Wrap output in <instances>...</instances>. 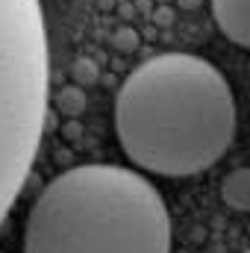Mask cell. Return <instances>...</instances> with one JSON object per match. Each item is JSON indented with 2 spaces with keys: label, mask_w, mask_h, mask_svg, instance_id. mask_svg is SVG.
I'll return each mask as SVG.
<instances>
[{
  "label": "cell",
  "mask_w": 250,
  "mask_h": 253,
  "mask_svg": "<svg viewBox=\"0 0 250 253\" xmlns=\"http://www.w3.org/2000/svg\"><path fill=\"white\" fill-rule=\"evenodd\" d=\"M115 132L141 171L159 177L200 174L233 144V88L215 65L200 56H153L121 83Z\"/></svg>",
  "instance_id": "6da1fadb"
},
{
  "label": "cell",
  "mask_w": 250,
  "mask_h": 253,
  "mask_svg": "<svg viewBox=\"0 0 250 253\" xmlns=\"http://www.w3.org/2000/svg\"><path fill=\"white\" fill-rule=\"evenodd\" d=\"M24 253H171V215L138 171L77 165L33 200Z\"/></svg>",
  "instance_id": "7a4b0ae2"
},
{
  "label": "cell",
  "mask_w": 250,
  "mask_h": 253,
  "mask_svg": "<svg viewBox=\"0 0 250 253\" xmlns=\"http://www.w3.org/2000/svg\"><path fill=\"white\" fill-rule=\"evenodd\" d=\"M50 53L39 0H0V224L39 156Z\"/></svg>",
  "instance_id": "3957f363"
},
{
  "label": "cell",
  "mask_w": 250,
  "mask_h": 253,
  "mask_svg": "<svg viewBox=\"0 0 250 253\" xmlns=\"http://www.w3.org/2000/svg\"><path fill=\"white\" fill-rule=\"evenodd\" d=\"M212 15L233 44L250 50V0H212Z\"/></svg>",
  "instance_id": "277c9868"
},
{
  "label": "cell",
  "mask_w": 250,
  "mask_h": 253,
  "mask_svg": "<svg viewBox=\"0 0 250 253\" xmlns=\"http://www.w3.org/2000/svg\"><path fill=\"white\" fill-rule=\"evenodd\" d=\"M221 197L230 209L250 212V168H236L224 177L221 183Z\"/></svg>",
  "instance_id": "5b68a950"
},
{
  "label": "cell",
  "mask_w": 250,
  "mask_h": 253,
  "mask_svg": "<svg viewBox=\"0 0 250 253\" xmlns=\"http://www.w3.org/2000/svg\"><path fill=\"white\" fill-rule=\"evenodd\" d=\"M0 253H3V251H0Z\"/></svg>",
  "instance_id": "8992f818"
},
{
  "label": "cell",
  "mask_w": 250,
  "mask_h": 253,
  "mask_svg": "<svg viewBox=\"0 0 250 253\" xmlns=\"http://www.w3.org/2000/svg\"><path fill=\"white\" fill-rule=\"evenodd\" d=\"M248 253H250V251H248Z\"/></svg>",
  "instance_id": "52a82bcc"
}]
</instances>
